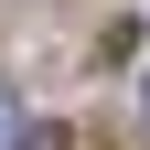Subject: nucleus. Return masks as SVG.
<instances>
[{"label": "nucleus", "instance_id": "1", "mask_svg": "<svg viewBox=\"0 0 150 150\" xmlns=\"http://www.w3.org/2000/svg\"><path fill=\"white\" fill-rule=\"evenodd\" d=\"M22 139V97H11V86H0V150Z\"/></svg>", "mask_w": 150, "mask_h": 150}]
</instances>
